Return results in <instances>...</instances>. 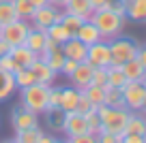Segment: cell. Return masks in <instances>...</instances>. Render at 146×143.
<instances>
[{
  "label": "cell",
  "mask_w": 146,
  "mask_h": 143,
  "mask_svg": "<svg viewBox=\"0 0 146 143\" xmlns=\"http://www.w3.org/2000/svg\"><path fill=\"white\" fill-rule=\"evenodd\" d=\"M125 19L123 15L114 13L112 9H101V11H92L90 22L95 24V28L99 30L103 41H112L116 36H120V32L125 30Z\"/></svg>",
  "instance_id": "1"
},
{
  "label": "cell",
  "mask_w": 146,
  "mask_h": 143,
  "mask_svg": "<svg viewBox=\"0 0 146 143\" xmlns=\"http://www.w3.org/2000/svg\"><path fill=\"white\" fill-rule=\"evenodd\" d=\"M47 96H50V85L32 83L28 88L19 90V105L39 115V113L47 111Z\"/></svg>",
  "instance_id": "2"
},
{
  "label": "cell",
  "mask_w": 146,
  "mask_h": 143,
  "mask_svg": "<svg viewBox=\"0 0 146 143\" xmlns=\"http://www.w3.org/2000/svg\"><path fill=\"white\" fill-rule=\"evenodd\" d=\"M95 109L101 117V130L112 133V134L125 133V126H127V120H129L127 109H112L108 105H101V107H95Z\"/></svg>",
  "instance_id": "3"
},
{
  "label": "cell",
  "mask_w": 146,
  "mask_h": 143,
  "mask_svg": "<svg viewBox=\"0 0 146 143\" xmlns=\"http://www.w3.org/2000/svg\"><path fill=\"white\" fill-rule=\"evenodd\" d=\"M108 43H110V54H112V64H116V66H123L125 62L133 60L140 49L137 41L129 39V36H116Z\"/></svg>",
  "instance_id": "4"
},
{
  "label": "cell",
  "mask_w": 146,
  "mask_h": 143,
  "mask_svg": "<svg viewBox=\"0 0 146 143\" xmlns=\"http://www.w3.org/2000/svg\"><path fill=\"white\" fill-rule=\"evenodd\" d=\"M146 98V83L144 81H127L123 85V100L127 111H142Z\"/></svg>",
  "instance_id": "5"
},
{
  "label": "cell",
  "mask_w": 146,
  "mask_h": 143,
  "mask_svg": "<svg viewBox=\"0 0 146 143\" xmlns=\"http://www.w3.org/2000/svg\"><path fill=\"white\" fill-rule=\"evenodd\" d=\"M60 130L64 133V137H80V134H86L90 133L88 128V122L82 113L78 111H67L62 113V124H60Z\"/></svg>",
  "instance_id": "6"
},
{
  "label": "cell",
  "mask_w": 146,
  "mask_h": 143,
  "mask_svg": "<svg viewBox=\"0 0 146 143\" xmlns=\"http://www.w3.org/2000/svg\"><path fill=\"white\" fill-rule=\"evenodd\" d=\"M86 62L95 68H108L112 64V54H110V43L108 41H97L88 45L86 51Z\"/></svg>",
  "instance_id": "7"
},
{
  "label": "cell",
  "mask_w": 146,
  "mask_h": 143,
  "mask_svg": "<svg viewBox=\"0 0 146 143\" xmlns=\"http://www.w3.org/2000/svg\"><path fill=\"white\" fill-rule=\"evenodd\" d=\"M60 13H62V9H58V7H54V5L36 7L32 17H30V26L39 28V30H45V28H50L52 24H56L60 19Z\"/></svg>",
  "instance_id": "8"
},
{
  "label": "cell",
  "mask_w": 146,
  "mask_h": 143,
  "mask_svg": "<svg viewBox=\"0 0 146 143\" xmlns=\"http://www.w3.org/2000/svg\"><path fill=\"white\" fill-rule=\"evenodd\" d=\"M30 22H22V19H15V22L7 24V26H2V32H0V36L7 41V43L11 45V47H15V45H24V41H26V34L28 30H30Z\"/></svg>",
  "instance_id": "9"
},
{
  "label": "cell",
  "mask_w": 146,
  "mask_h": 143,
  "mask_svg": "<svg viewBox=\"0 0 146 143\" xmlns=\"http://www.w3.org/2000/svg\"><path fill=\"white\" fill-rule=\"evenodd\" d=\"M11 126H13L15 133L17 130H26V128H35V126H39V115L19 105V107H15L11 111Z\"/></svg>",
  "instance_id": "10"
},
{
  "label": "cell",
  "mask_w": 146,
  "mask_h": 143,
  "mask_svg": "<svg viewBox=\"0 0 146 143\" xmlns=\"http://www.w3.org/2000/svg\"><path fill=\"white\" fill-rule=\"evenodd\" d=\"M92 71H95V66H90V64L84 60V62H78V66H75V71L69 75V81H71V85L75 90H80L82 92L84 88H88L92 81Z\"/></svg>",
  "instance_id": "11"
},
{
  "label": "cell",
  "mask_w": 146,
  "mask_h": 143,
  "mask_svg": "<svg viewBox=\"0 0 146 143\" xmlns=\"http://www.w3.org/2000/svg\"><path fill=\"white\" fill-rule=\"evenodd\" d=\"M62 49V56L69 60H75V62H84L86 60V51H88V45H84L78 36H71L69 41H64L60 45Z\"/></svg>",
  "instance_id": "12"
},
{
  "label": "cell",
  "mask_w": 146,
  "mask_h": 143,
  "mask_svg": "<svg viewBox=\"0 0 146 143\" xmlns=\"http://www.w3.org/2000/svg\"><path fill=\"white\" fill-rule=\"evenodd\" d=\"M30 71L35 73L36 83H43V85H54L56 77H58V73H54V71L45 64V60H41V58H36L35 62L30 64Z\"/></svg>",
  "instance_id": "13"
},
{
  "label": "cell",
  "mask_w": 146,
  "mask_h": 143,
  "mask_svg": "<svg viewBox=\"0 0 146 143\" xmlns=\"http://www.w3.org/2000/svg\"><path fill=\"white\" fill-rule=\"evenodd\" d=\"M45 41H47L45 30L30 28V30H28V34H26V41H24V45H26L30 51H35L36 58H39V54H43V51H45Z\"/></svg>",
  "instance_id": "14"
},
{
  "label": "cell",
  "mask_w": 146,
  "mask_h": 143,
  "mask_svg": "<svg viewBox=\"0 0 146 143\" xmlns=\"http://www.w3.org/2000/svg\"><path fill=\"white\" fill-rule=\"evenodd\" d=\"M62 11L64 13H71V15H78V17L82 19H90L92 15V7L88 0H64V5H62Z\"/></svg>",
  "instance_id": "15"
},
{
  "label": "cell",
  "mask_w": 146,
  "mask_h": 143,
  "mask_svg": "<svg viewBox=\"0 0 146 143\" xmlns=\"http://www.w3.org/2000/svg\"><path fill=\"white\" fill-rule=\"evenodd\" d=\"M9 56L15 60V64H17L19 68H30V64L36 60V54L30 51L26 45H15V47H11Z\"/></svg>",
  "instance_id": "16"
},
{
  "label": "cell",
  "mask_w": 146,
  "mask_h": 143,
  "mask_svg": "<svg viewBox=\"0 0 146 143\" xmlns=\"http://www.w3.org/2000/svg\"><path fill=\"white\" fill-rule=\"evenodd\" d=\"M78 98H80V90H75L73 85H69V88H60V105H58V109L62 113L75 111Z\"/></svg>",
  "instance_id": "17"
},
{
  "label": "cell",
  "mask_w": 146,
  "mask_h": 143,
  "mask_svg": "<svg viewBox=\"0 0 146 143\" xmlns=\"http://www.w3.org/2000/svg\"><path fill=\"white\" fill-rule=\"evenodd\" d=\"M125 17L146 22V0H125Z\"/></svg>",
  "instance_id": "18"
},
{
  "label": "cell",
  "mask_w": 146,
  "mask_h": 143,
  "mask_svg": "<svg viewBox=\"0 0 146 143\" xmlns=\"http://www.w3.org/2000/svg\"><path fill=\"white\" fill-rule=\"evenodd\" d=\"M125 133H131V134H146V115L142 111H129V120L127 126H125ZM123 133V134H125Z\"/></svg>",
  "instance_id": "19"
},
{
  "label": "cell",
  "mask_w": 146,
  "mask_h": 143,
  "mask_svg": "<svg viewBox=\"0 0 146 143\" xmlns=\"http://www.w3.org/2000/svg\"><path fill=\"white\" fill-rule=\"evenodd\" d=\"M120 68H123V73H125V77H127V81H144V79H146V68L140 64V60H137V58H133V60H129V62H125Z\"/></svg>",
  "instance_id": "20"
},
{
  "label": "cell",
  "mask_w": 146,
  "mask_h": 143,
  "mask_svg": "<svg viewBox=\"0 0 146 143\" xmlns=\"http://www.w3.org/2000/svg\"><path fill=\"white\" fill-rule=\"evenodd\" d=\"M75 36H78L84 45H92V43H97V41H103V39H101V34H99V30L95 28V24H92L90 19H86V22L80 26V30H78V34H75Z\"/></svg>",
  "instance_id": "21"
},
{
  "label": "cell",
  "mask_w": 146,
  "mask_h": 143,
  "mask_svg": "<svg viewBox=\"0 0 146 143\" xmlns=\"http://www.w3.org/2000/svg\"><path fill=\"white\" fill-rule=\"evenodd\" d=\"M112 109H125V100H123V88H112L105 85V103Z\"/></svg>",
  "instance_id": "22"
},
{
  "label": "cell",
  "mask_w": 146,
  "mask_h": 143,
  "mask_svg": "<svg viewBox=\"0 0 146 143\" xmlns=\"http://www.w3.org/2000/svg\"><path fill=\"white\" fill-rule=\"evenodd\" d=\"M82 92H84V96L90 100L92 107H101V105L105 103V88H101V85L90 83L88 88H84Z\"/></svg>",
  "instance_id": "23"
},
{
  "label": "cell",
  "mask_w": 146,
  "mask_h": 143,
  "mask_svg": "<svg viewBox=\"0 0 146 143\" xmlns=\"http://www.w3.org/2000/svg\"><path fill=\"white\" fill-rule=\"evenodd\" d=\"M45 34H47V39L56 41L58 45H62L64 41L71 39V32H69V30H67V28H64L60 22H56V24H52L50 28H45Z\"/></svg>",
  "instance_id": "24"
},
{
  "label": "cell",
  "mask_w": 146,
  "mask_h": 143,
  "mask_svg": "<svg viewBox=\"0 0 146 143\" xmlns=\"http://www.w3.org/2000/svg\"><path fill=\"white\" fill-rule=\"evenodd\" d=\"M105 73H108V85H112V88H123L127 83V77H125L123 68L116 66V64H110L105 68Z\"/></svg>",
  "instance_id": "25"
},
{
  "label": "cell",
  "mask_w": 146,
  "mask_h": 143,
  "mask_svg": "<svg viewBox=\"0 0 146 143\" xmlns=\"http://www.w3.org/2000/svg\"><path fill=\"white\" fill-rule=\"evenodd\" d=\"M15 81H13V75L11 73H5V71H0V103L2 100H7L11 96V94L15 92Z\"/></svg>",
  "instance_id": "26"
},
{
  "label": "cell",
  "mask_w": 146,
  "mask_h": 143,
  "mask_svg": "<svg viewBox=\"0 0 146 143\" xmlns=\"http://www.w3.org/2000/svg\"><path fill=\"white\" fill-rule=\"evenodd\" d=\"M13 81H15V88H17V90L28 88V85L36 83L35 73H32L30 68H19V71H15V73H13Z\"/></svg>",
  "instance_id": "27"
},
{
  "label": "cell",
  "mask_w": 146,
  "mask_h": 143,
  "mask_svg": "<svg viewBox=\"0 0 146 143\" xmlns=\"http://www.w3.org/2000/svg\"><path fill=\"white\" fill-rule=\"evenodd\" d=\"M60 24H62L64 28H67L69 32H71V36H75L78 34V30H80V26H82L86 19H82V17H78V15H71V13H60V19H58Z\"/></svg>",
  "instance_id": "28"
},
{
  "label": "cell",
  "mask_w": 146,
  "mask_h": 143,
  "mask_svg": "<svg viewBox=\"0 0 146 143\" xmlns=\"http://www.w3.org/2000/svg\"><path fill=\"white\" fill-rule=\"evenodd\" d=\"M15 19H17V13H15L13 2L11 0H0V26H7Z\"/></svg>",
  "instance_id": "29"
},
{
  "label": "cell",
  "mask_w": 146,
  "mask_h": 143,
  "mask_svg": "<svg viewBox=\"0 0 146 143\" xmlns=\"http://www.w3.org/2000/svg\"><path fill=\"white\" fill-rule=\"evenodd\" d=\"M15 7V13H17V19L22 22H30L32 13H35V7L30 5V0H11Z\"/></svg>",
  "instance_id": "30"
},
{
  "label": "cell",
  "mask_w": 146,
  "mask_h": 143,
  "mask_svg": "<svg viewBox=\"0 0 146 143\" xmlns=\"http://www.w3.org/2000/svg\"><path fill=\"white\" fill-rule=\"evenodd\" d=\"M43 130L39 128V126H35V128H26V130H17L15 133V141L17 143H36L39 141V137H41Z\"/></svg>",
  "instance_id": "31"
},
{
  "label": "cell",
  "mask_w": 146,
  "mask_h": 143,
  "mask_svg": "<svg viewBox=\"0 0 146 143\" xmlns=\"http://www.w3.org/2000/svg\"><path fill=\"white\" fill-rule=\"evenodd\" d=\"M45 64L52 68L54 73H58L60 75V68H62V64H64V56H62V49H54V51H50V54L45 56Z\"/></svg>",
  "instance_id": "32"
},
{
  "label": "cell",
  "mask_w": 146,
  "mask_h": 143,
  "mask_svg": "<svg viewBox=\"0 0 146 143\" xmlns=\"http://www.w3.org/2000/svg\"><path fill=\"white\" fill-rule=\"evenodd\" d=\"M86 122H88V128H90V134H97L101 130V117H99V113H97V109L92 107L90 111L86 113Z\"/></svg>",
  "instance_id": "33"
},
{
  "label": "cell",
  "mask_w": 146,
  "mask_h": 143,
  "mask_svg": "<svg viewBox=\"0 0 146 143\" xmlns=\"http://www.w3.org/2000/svg\"><path fill=\"white\" fill-rule=\"evenodd\" d=\"M0 71H5V73H11V75H13L15 71H19V66L15 64V60L11 58L9 54H7V56H2V58H0Z\"/></svg>",
  "instance_id": "34"
},
{
  "label": "cell",
  "mask_w": 146,
  "mask_h": 143,
  "mask_svg": "<svg viewBox=\"0 0 146 143\" xmlns=\"http://www.w3.org/2000/svg\"><path fill=\"white\" fill-rule=\"evenodd\" d=\"M60 105V88L50 85V96H47V109H58Z\"/></svg>",
  "instance_id": "35"
},
{
  "label": "cell",
  "mask_w": 146,
  "mask_h": 143,
  "mask_svg": "<svg viewBox=\"0 0 146 143\" xmlns=\"http://www.w3.org/2000/svg\"><path fill=\"white\" fill-rule=\"evenodd\" d=\"M90 83L101 85V88L108 85V73H105V68H95V71H92V81Z\"/></svg>",
  "instance_id": "36"
},
{
  "label": "cell",
  "mask_w": 146,
  "mask_h": 143,
  "mask_svg": "<svg viewBox=\"0 0 146 143\" xmlns=\"http://www.w3.org/2000/svg\"><path fill=\"white\" fill-rule=\"evenodd\" d=\"M92 109V105H90V100L84 96V92H80V98H78V105H75V111L78 113H82V115H86L88 111Z\"/></svg>",
  "instance_id": "37"
},
{
  "label": "cell",
  "mask_w": 146,
  "mask_h": 143,
  "mask_svg": "<svg viewBox=\"0 0 146 143\" xmlns=\"http://www.w3.org/2000/svg\"><path fill=\"white\" fill-rule=\"evenodd\" d=\"M97 143H120V134H112V133H105V130H99L97 133Z\"/></svg>",
  "instance_id": "38"
},
{
  "label": "cell",
  "mask_w": 146,
  "mask_h": 143,
  "mask_svg": "<svg viewBox=\"0 0 146 143\" xmlns=\"http://www.w3.org/2000/svg\"><path fill=\"white\" fill-rule=\"evenodd\" d=\"M67 143H97V134L86 133V134H80V137H69Z\"/></svg>",
  "instance_id": "39"
},
{
  "label": "cell",
  "mask_w": 146,
  "mask_h": 143,
  "mask_svg": "<svg viewBox=\"0 0 146 143\" xmlns=\"http://www.w3.org/2000/svg\"><path fill=\"white\" fill-rule=\"evenodd\" d=\"M75 66H78V62H75V60H69V58H64V64H62V68H60V75L69 77L73 71H75Z\"/></svg>",
  "instance_id": "40"
},
{
  "label": "cell",
  "mask_w": 146,
  "mask_h": 143,
  "mask_svg": "<svg viewBox=\"0 0 146 143\" xmlns=\"http://www.w3.org/2000/svg\"><path fill=\"white\" fill-rule=\"evenodd\" d=\"M120 143H144V137H142V134L125 133V134H120Z\"/></svg>",
  "instance_id": "41"
},
{
  "label": "cell",
  "mask_w": 146,
  "mask_h": 143,
  "mask_svg": "<svg viewBox=\"0 0 146 143\" xmlns=\"http://www.w3.org/2000/svg\"><path fill=\"white\" fill-rule=\"evenodd\" d=\"M88 2H90V7L95 11H101V9H112L114 0H88Z\"/></svg>",
  "instance_id": "42"
},
{
  "label": "cell",
  "mask_w": 146,
  "mask_h": 143,
  "mask_svg": "<svg viewBox=\"0 0 146 143\" xmlns=\"http://www.w3.org/2000/svg\"><path fill=\"white\" fill-rule=\"evenodd\" d=\"M112 11L125 17V2H123V0H114V2H112Z\"/></svg>",
  "instance_id": "43"
},
{
  "label": "cell",
  "mask_w": 146,
  "mask_h": 143,
  "mask_svg": "<svg viewBox=\"0 0 146 143\" xmlns=\"http://www.w3.org/2000/svg\"><path fill=\"white\" fill-rule=\"evenodd\" d=\"M36 143H58V139H56L54 134H50V133H41V137H39Z\"/></svg>",
  "instance_id": "44"
},
{
  "label": "cell",
  "mask_w": 146,
  "mask_h": 143,
  "mask_svg": "<svg viewBox=\"0 0 146 143\" xmlns=\"http://www.w3.org/2000/svg\"><path fill=\"white\" fill-rule=\"evenodd\" d=\"M137 60H140V64L146 68V45H142L140 49H137V56H135Z\"/></svg>",
  "instance_id": "45"
},
{
  "label": "cell",
  "mask_w": 146,
  "mask_h": 143,
  "mask_svg": "<svg viewBox=\"0 0 146 143\" xmlns=\"http://www.w3.org/2000/svg\"><path fill=\"white\" fill-rule=\"evenodd\" d=\"M11 51V45L7 43L5 39H2V36H0V58H2V56H7Z\"/></svg>",
  "instance_id": "46"
},
{
  "label": "cell",
  "mask_w": 146,
  "mask_h": 143,
  "mask_svg": "<svg viewBox=\"0 0 146 143\" xmlns=\"http://www.w3.org/2000/svg\"><path fill=\"white\" fill-rule=\"evenodd\" d=\"M30 5L36 9V7H45V5H52V2L50 0H30Z\"/></svg>",
  "instance_id": "47"
},
{
  "label": "cell",
  "mask_w": 146,
  "mask_h": 143,
  "mask_svg": "<svg viewBox=\"0 0 146 143\" xmlns=\"http://www.w3.org/2000/svg\"><path fill=\"white\" fill-rule=\"evenodd\" d=\"M54 7H58V9H62V5H64V0H50Z\"/></svg>",
  "instance_id": "48"
},
{
  "label": "cell",
  "mask_w": 146,
  "mask_h": 143,
  "mask_svg": "<svg viewBox=\"0 0 146 143\" xmlns=\"http://www.w3.org/2000/svg\"><path fill=\"white\" fill-rule=\"evenodd\" d=\"M0 143H17L15 139H5V141H0Z\"/></svg>",
  "instance_id": "49"
},
{
  "label": "cell",
  "mask_w": 146,
  "mask_h": 143,
  "mask_svg": "<svg viewBox=\"0 0 146 143\" xmlns=\"http://www.w3.org/2000/svg\"><path fill=\"white\" fill-rule=\"evenodd\" d=\"M142 113L146 115V98H144V105H142Z\"/></svg>",
  "instance_id": "50"
},
{
  "label": "cell",
  "mask_w": 146,
  "mask_h": 143,
  "mask_svg": "<svg viewBox=\"0 0 146 143\" xmlns=\"http://www.w3.org/2000/svg\"><path fill=\"white\" fill-rule=\"evenodd\" d=\"M144 143H146V134H144Z\"/></svg>",
  "instance_id": "51"
},
{
  "label": "cell",
  "mask_w": 146,
  "mask_h": 143,
  "mask_svg": "<svg viewBox=\"0 0 146 143\" xmlns=\"http://www.w3.org/2000/svg\"><path fill=\"white\" fill-rule=\"evenodd\" d=\"M58 143H67V141H58Z\"/></svg>",
  "instance_id": "52"
},
{
  "label": "cell",
  "mask_w": 146,
  "mask_h": 143,
  "mask_svg": "<svg viewBox=\"0 0 146 143\" xmlns=\"http://www.w3.org/2000/svg\"><path fill=\"white\" fill-rule=\"evenodd\" d=\"M0 32H2V26H0Z\"/></svg>",
  "instance_id": "53"
},
{
  "label": "cell",
  "mask_w": 146,
  "mask_h": 143,
  "mask_svg": "<svg viewBox=\"0 0 146 143\" xmlns=\"http://www.w3.org/2000/svg\"><path fill=\"white\" fill-rule=\"evenodd\" d=\"M144 83H146V79H144Z\"/></svg>",
  "instance_id": "54"
},
{
  "label": "cell",
  "mask_w": 146,
  "mask_h": 143,
  "mask_svg": "<svg viewBox=\"0 0 146 143\" xmlns=\"http://www.w3.org/2000/svg\"><path fill=\"white\" fill-rule=\"evenodd\" d=\"M123 2H125V0H123Z\"/></svg>",
  "instance_id": "55"
}]
</instances>
